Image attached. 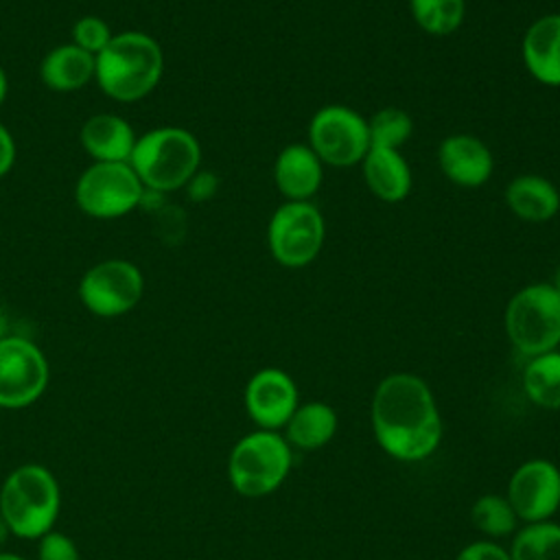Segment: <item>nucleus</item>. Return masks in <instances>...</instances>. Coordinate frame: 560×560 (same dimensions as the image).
I'll return each instance as SVG.
<instances>
[{
  "label": "nucleus",
  "mask_w": 560,
  "mask_h": 560,
  "mask_svg": "<svg viewBox=\"0 0 560 560\" xmlns=\"http://www.w3.org/2000/svg\"><path fill=\"white\" fill-rule=\"evenodd\" d=\"M508 553L510 560H560V525L551 521L523 525Z\"/></svg>",
  "instance_id": "obj_23"
},
{
  "label": "nucleus",
  "mask_w": 560,
  "mask_h": 560,
  "mask_svg": "<svg viewBox=\"0 0 560 560\" xmlns=\"http://www.w3.org/2000/svg\"><path fill=\"white\" fill-rule=\"evenodd\" d=\"M164 55L160 44L140 31L112 35L94 57V79L114 101L133 103L147 96L162 77Z\"/></svg>",
  "instance_id": "obj_2"
},
{
  "label": "nucleus",
  "mask_w": 560,
  "mask_h": 560,
  "mask_svg": "<svg viewBox=\"0 0 560 560\" xmlns=\"http://www.w3.org/2000/svg\"><path fill=\"white\" fill-rule=\"evenodd\" d=\"M7 90H9V81H7V74L4 70L0 68V105L4 103V96H7Z\"/></svg>",
  "instance_id": "obj_32"
},
{
  "label": "nucleus",
  "mask_w": 560,
  "mask_h": 560,
  "mask_svg": "<svg viewBox=\"0 0 560 560\" xmlns=\"http://www.w3.org/2000/svg\"><path fill=\"white\" fill-rule=\"evenodd\" d=\"M72 37H74V46H79L85 52L96 57L109 44L112 33H109V26L105 20H101L96 15H85L74 24Z\"/></svg>",
  "instance_id": "obj_27"
},
{
  "label": "nucleus",
  "mask_w": 560,
  "mask_h": 560,
  "mask_svg": "<svg viewBox=\"0 0 560 560\" xmlns=\"http://www.w3.org/2000/svg\"><path fill=\"white\" fill-rule=\"evenodd\" d=\"M455 560H510V553L499 547L497 542H488V540H475L470 545H466Z\"/></svg>",
  "instance_id": "obj_29"
},
{
  "label": "nucleus",
  "mask_w": 560,
  "mask_h": 560,
  "mask_svg": "<svg viewBox=\"0 0 560 560\" xmlns=\"http://www.w3.org/2000/svg\"><path fill=\"white\" fill-rule=\"evenodd\" d=\"M7 328H9V319H7V313H4V308L0 306V339L9 335V332H7Z\"/></svg>",
  "instance_id": "obj_34"
},
{
  "label": "nucleus",
  "mask_w": 560,
  "mask_h": 560,
  "mask_svg": "<svg viewBox=\"0 0 560 560\" xmlns=\"http://www.w3.org/2000/svg\"><path fill=\"white\" fill-rule=\"evenodd\" d=\"M9 536H11V529H9L7 521H4V518H2V514H0V545H4Z\"/></svg>",
  "instance_id": "obj_33"
},
{
  "label": "nucleus",
  "mask_w": 560,
  "mask_h": 560,
  "mask_svg": "<svg viewBox=\"0 0 560 560\" xmlns=\"http://www.w3.org/2000/svg\"><path fill=\"white\" fill-rule=\"evenodd\" d=\"M13 162H15V142L9 129L0 122V177L11 171Z\"/></svg>",
  "instance_id": "obj_31"
},
{
  "label": "nucleus",
  "mask_w": 560,
  "mask_h": 560,
  "mask_svg": "<svg viewBox=\"0 0 560 560\" xmlns=\"http://www.w3.org/2000/svg\"><path fill=\"white\" fill-rule=\"evenodd\" d=\"M61 505L55 475L39 464L11 470L0 488V514L13 536L39 538L52 529Z\"/></svg>",
  "instance_id": "obj_3"
},
{
  "label": "nucleus",
  "mask_w": 560,
  "mask_h": 560,
  "mask_svg": "<svg viewBox=\"0 0 560 560\" xmlns=\"http://www.w3.org/2000/svg\"><path fill=\"white\" fill-rule=\"evenodd\" d=\"M442 175L459 188H481L494 171L490 147L472 133H451L438 144Z\"/></svg>",
  "instance_id": "obj_14"
},
{
  "label": "nucleus",
  "mask_w": 560,
  "mask_h": 560,
  "mask_svg": "<svg viewBox=\"0 0 560 560\" xmlns=\"http://www.w3.org/2000/svg\"><path fill=\"white\" fill-rule=\"evenodd\" d=\"M293 457L289 442L278 431L258 429L243 435L230 451L228 477L232 488L249 499H258L278 490Z\"/></svg>",
  "instance_id": "obj_6"
},
{
  "label": "nucleus",
  "mask_w": 560,
  "mask_h": 560,
  "mask_svg": "<svg viewBox=\"0 0 560 560\" xmlns=\"http://www.w3.org/2000/svg\"><path fill=\"white\" fill-rule=\"evenodd\" d=\"M42 81L57 92H72L94 79V55L74 44L52 48L39 66Z\"/></svg>",
  "instance_id": "obj_21"
},
{
  "label": "nucleus",
  "mask_w": 560,
  "mask_h": 560,
  "mask_svg": "<svg viewBox=\"0 0 560 560\" xmlns=\"http://www.w3.org/2000/svg\"><path fill=\"white\" fill-rule=\"evenodd\" d=\"M361 171L370 192L385 203H398L411 192V168L400 149L370 144Z\"/></svg>",
  "instance_id": "obj_17"
},
{
  "label": "nucleus",
  "mask_w": 560,
  "mask_h": 560,
  "mask_svg": "<svg viewBox=\"0 0 560 560\" xmlns=\"http://www.w3.org/2000/svg\"><path fill=\"white\" fill-rule=\"evenodd\" d=\"M142 186L168 192L186 186L199 171V140L182 127H158L136 140L129 158Z\"/></svg>",
  "instance_id": "obj_4"
},
{
  "label": "nucleus",
  "mask_w": 560,
  "mask_h": 560,
  "mask_svg": "<svg viewBox=\"0 0 560 560\" xmlns=\"http://www.w3.org/2000/svg\"><path fill=\"white\" fill-rule=\"evenodd\" d=\"M37 560H79V549L70 536L50 529L39 536Z\"/></svg>",
  "instance_id": "obj_28"
},
{
  "label": "nucleus",
  "mask_w": 560,
  "mask_h": 560,
  "mask_svg": "<svg viewBox=\"0 0 560 560\" xmlns=\"http://www.w3.org/2000/svg\"><path fill=\"white\" fill-rule=\"evenodd\" d=\"M523 389L536 407L560 409V350H549L527 361Z\"/></svg>",
  "instance_id": "obj_22"
},
{
  "label": "nucleus",
  "mask_w": 560,
  "mask_h": 560,
  "mask_svg": "<svg viewBox=\"0 0 560 560\" xmlns=\"http://www.w3.org/2000/svg\"><path fill=\"white\" fill-rule=\"evenodd\" d=\"M505 497L518 521H549L560 508V468L545 457L523 462L512 472Z\"/></svg>",
  "instance_id": "obj_12"
},
{
  "label": "nucleus",
  "mask_w": 560,
  "mask_h": 560,
  "mask_svg": "<svg viewBox=\"0 0 560 560\" xmlns=\"http://www.w3.org/2000/svg\"><path fill=\"white\" fill-rule=\"evenodd\" d=\"M144 291L140 269L120 258L103 260L90 267L79 282L83 306L98 317H116L131 311Z\"/></svg>",
  "instance_id": "obj_11"
},
{
  "label": "nucleus",
  "mask_w": 560,
  "mask_h": 560,
  "mask_svg": "<svg viewBox=\"0 0 560 560\" xmlns=\"http://www.w3.org/2000/svg\"><path fill=\"white\" fill-rule=\"evenodd\" d=\"M326 241V221L311 201L280 203L267 223V245L271 258L287 267L300 269L311 265Z\"/></svg>",
  "instance_id": "obj_7"
},
{
  "label": "nucleus",
  "mask_w": 560,
  "mask_h": 560,
  "mask_svg": "<svg viewBox=\"0 0 560 560\" xmlns=\"http://www.w3.org/2000/svg\"><path fill=\"white\" fill-rule=\"evenodd\" d=\"M470 523L475 525V529L490 538H503L516 532L518 518L508 497L481 494L470 508Z\"/></svg>",
  "instance_id": "obj_25"
},
{
  "label": "nucleus",
  "mask_w": 560,
  "mask_h": 560,
  "mask_svg": "<svg viewBox=\"0 0 560 560\" xmlns=\"http://www.w3.org/2000/svg\"><path fill=\"white\" fill-rule=\"evenodd\" d=\"M505 335L514 350L532 359L560 346V291L551 282L521 287L505 304Z\"/></svg>",
  "instance_id": "obj_5"
},
{
  "label": "nucleus",
  "mask_w": 560,
  "mask_h": 560,
  "mask_svg": "<svg viewBox=\"0 0 560 560\" xmlns=\"http://www.w3.org/2000/svg\"><path fill=\"white\" fill-rule=\"evenodd\" d=\"M521 59L534 81L560 88V13L540 15L525 28Z\"/></svg>",
  "instance_id": "obj_15"
},
{
  "label": "nucleus",
  "mask_w": 560,
  "mask_h": 560,
  "mask_svg": "<svg viewBox=\"0 0 560 560\" xmlns=\"http://www.w3.org/2000/svg\"><path fill=\"white\" fill-rule=\"evenodd\" d=\"M142 192L144 186L129 162H94L81 173L74 199L94 219H116L131 212Z\"/></svg>",
  "instance_id": "obj_9"
},
{
  "label": "nucleus",
  "mask_w": 560,
  "mask_h": 560,
  "mask_svg": "<svg viewBox=\"0 0 560 560\" xmlns=\"http://www.w3.org/2000/svg\"><path fill=\"white\" fill-rule=\"evenodd\" d=\"M409 13L420 31L433 37L455 33L466 18V0H409Z\"/></svg>",
  "instance_id": "obj_24"
},
{
  "label": "nucleus",
  "mask_w": 560,
  "mask_h": 560,
  "mask_svg": "<svg viewBox=\"0 0 560 560\" xmlns=\"http://www.w3.org/2000/svg\"><path fill=\"white\" fill-rule=\"evenodd\" d=\"M136 140L131 125L116 114H94L81 127V144L96 162H129Z\"/></svg>",
  "instance_id": "obj_19"
},
{
  "label": "nucleus",
  "mask_w": 560,
  "mask_h": 560,
  "mask_svg": "<svg viewBox=\"0 0 560 560\" xmlns=\"http://www.w3.org/2000/svg\"><path fill=\"white\" fill-rule=\"evenodd\" d=\"M308 147L324 166L348 168L361 164L370 149L368 118L348 105H324L308 120Z\"/></svg>",
  "instance_id": "obj_8"
},
{
  "label": "nucleus",
  "mask_w": 560,
  "mask_h": 560,
  "mask_svg": "<svg viewBox=\"0 0 560 560\" xmlns=\"http://www.w3.org/2000/svg\"><path fill=\"white\" fill-rule=\"evenodd\" d=\"M551 284H553V287L560 291V267L556 269V276H553V282H551Z\"/></svg>",
  "instance_id": "obj_36"
},
{
  "label": "nucleus",
  "mask_w": 560,
  "mask_h": 560,
  "mask_svg": "<svg viewBox=\"0 0 560 560\" xmlns=\"http://www.w3.org/2000/svg\"><path fill=\"white\" fill-rule=\"evenodd\" d=\"M0 560H26V558H22V556H18V553H9V551H0Z\"/></svg>",
  "instance_id": "obj_35"
},
{
  "label": "nucleus",
  "mask_w": 560,
  "mask_h": 560,
  "mask_svg": "<svg viewBox=\"0 0 560 560\" xmlns=\"http://www.w3.org/2000/svg\"><path fill=\"white\" fill-rule=\"evenodd\" d=\"M378 446L400 462H420L442 442V416L427 381L411 372L387 374L370 405Z\"/></svg>",
  "instance_id": "obj_1"
},
{
  "label": "nucleus",
  "mask_w": 560,
  "mask_h": 560,
  "mask_svg": "<svg viewBox=\"0 0 560 560\" xmlns=\"http://www.w3.org/2000/svg\"><path fill=\"white\" fill-rule=\"evenodd\" d=\"M324 179V164L306 142L282 147L273 160V182L287 201H311Z\"/></svg>",
  "instance_id": "obj_16"
},
{
  "label": "nucleus",
  "mask_w": 560,
  "mask_h": 560,
  "mask_svg": "<svg viewBox=\"0 0 560 560\" xmlns=\"http://www.w3.org/2000/svg\"><path fill=\"white\" fill-rule=\"evenodd\" d=\"M508 210L525 223H547L560 212V190L536 173H523L508 182L503 192Z\"/></svg>",
  "instance_id": "obj_18"
},
{
  "label": "nucleus",
  "mask_w": 560,
  "mask_h": 560,
  "mask_svg": "<svg viewBox=\"0 0 560 560\" xmlns=\"http://www.w3.org/2000/svg\"><path fill=\"white\" fill-rule=\"evenodd\" d=\"M186 186H188V192H190V197L195 201H206V199H210L217 192L219 179L212 173H199L197 171Z\"/></svg>",
  "instance_id": "obj_30"
},
{
  "label": "nucleus",
  "mask_w": 560,
  "mask_h": 560,
  "mask_svg": "<svg viewBox=\"0 0 560 560\" xmlns=\"http://www.w3.org/2000/svg\"><path fill=\"white\" fill-rule=\"evenodd\" d=\"M48 385L44 352L26 337L0 339V407L22 409L33 405Z\"/></svg>",
  "instance_id": "obj_10"
},
{
  "label": "nucleus",
  "mask_w": 560,
  "mask_h": 560,
  "mask_svg": "<svg viewBox=\"0 0 560 560\" xmlns=\"http://www.w3.org/2000/svg\"><path fill=\"white\" fill-rule=\"evenodd\" d=\"M245 409L247 416L267 431L284 427L295 411L298 387L295 381L280 368L258 370L245 385Z\"/></svg>",
  "instance_id": "obj_13"
},
{
  "label": "nucleus",
  "mask_w": 560,
  "mask_h": 560,
  "mask_svg": "<svg viewBox=\"0 0 560 560\" xmlns=\"http://www.w3.org/2000/svg\"><path fill=\"white\" fill-rule=\"evenodd\" d=\"M337 427V411L328 402L308 400L304 405H298L291 413L289 422L284 424V440L289 442V446H295L300 451H317L335 438Z\"/></svg>",
  "instance_id": "obj_20"
},
{
  "label": "nucleus",
  "mask_w": 560,
  "mask_h": 560,
  "mask_svg": "<svg viewBox=\"0 0 560 560\" xmlns=\"http://www.w3.org/2000/svg\"><path fill=\"white\" fill-rule=\"evenodd\" d=\"M370 144L400 149L413 133L411 116L400 107H383L368 118Z\"/></svg>",
  "instance_id": "obj_26"
}]
</instances>
